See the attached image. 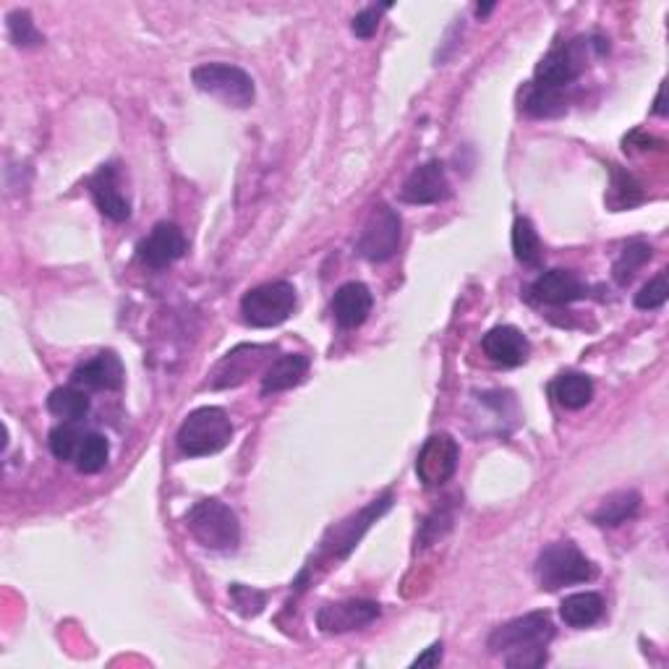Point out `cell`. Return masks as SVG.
<instances>
[{
	"label": "cell",
	"mask_w": 669,
	"mask_h": 669,
	"mask_svg": "<svg viewBox=\"0 0 669 669\" xmlns=\"http://www.w3.org/2000/svg\"><path fill=\"white\" fill-rule=\"evenodd\" d=\"M400 215L387 204H377L369 220L364 223L362 236L356 241V251L369 262H387L400 246Z\"/></svg>",
	"instance_id": "cell-8"
},
{
	"label": "cell",
	"mask_w": 669,
	"mask_h": 669,
	"mask_svg": "<svg viewBox=\"0 0 669 669\" xmlns=\"http://www.w3.org/2000/svg\"><path fill=\"white\" fill-rule=\"evenodd\" d=\"M586 47L589 37H579L568 42V45L562 42V45L552 47L537 66L531 87L554 91V95H565V89L579 79L583 68H586Z\"/></svg>",
	"instance_id": "cell-7"
},
{
	"label": "cell",
	"mask_w": 669,
	"mask_h": 669,
	"mask_svg": "<svg viewBox=\"0 0 669 669\" xmlns=\"http://www.w3.org/2000/svg\"><path fill=\"white\" fill-rule=\"evenodd\" d=\"M137 251L142 265L152 267V270H163V267L179 262L186 253V238H183L179 225L158 223L150 230V236L142 238Z\"/></svg>",
	"instance_id": "cell-13"
},
{
	"label": "cell",
	"mask_w": 669,
	"mask_h": 669,
	"mask_svg": "<svg viewBox=\"0 0 669 669\" xmlns=\"http://www.w3.org/2000/svg\"><path fill=\"white\" fill-rule=\"evenodd\" d=\"M492 9H495V6H478L476 13H478V17H487V13H489Z\"/></svg>",
	"instance_id": "cell-36"
},
{
	"label": "cell",
	"mask_w": 669,
	"mask_h": 669,
	"mask_svg": "<svg viewBox=\"0 0 669 669\" xmlns=\"http://www.w3.org/2000/svg\"><path fill=\"white\" fill-rule=\"evenodd\" d=\"M47 411L63 421H76V424H79L89 413L87 390H82V387L76 385L58 387V390H53L51 398H47Z\"/></svg>",
	"instance_id": "cell-25"
},
{
	"label": "cell",
	"mask_w": 669,
	"mask_h": 669,
	"mask_svg": "<svg viewBox=\"0 0 669 669\" xmlns=\"http://www.w3.org/2000/svg\"><path fill=\"white\" fill-rule=\"evenodd\" d=\"M669 299V288H667V270H661L657 278L649 280L640 291L636 293V306L644 309V312H654V309H661Z\"/></svg>",
	"instance_id": "cell-32"
},
{
	"label": "cell",
	"mask_w": 669,
	"mask_h": 669,
	"mask_svg": "<svg viewBox=\"0 0 669 669\" xmlns=\"http://www.w3.org/2000/svg\"><path fill=\"white\" fill-rule=\"evenodd\" d=\"M400 199L406 204H440L450 199V181L445 165L440 160L421 165L408 175L403 188H400Z\"/></svg>",
	"instance_id": "cell-14"
},
{
	"label": "cell",
	"mask_w": 669,
	"mask_h": 669,
	"mask_svg": "<svg viewBox=\"0 0 669 669\" xmlns=\"http://www.w3.org/2000/svg\"><path fill=\"white\" fill-rule=\"evenodd\" d=\"M89 192L91 199L97 204V209H100L108 220L123 223L131 217V202L126 199V194L118 188L116 165H102L95 179L89 181Z\"/></svg>",
	"instance_id": "cell-18"
},
{
	"label": "cell",
	"mask_w": 669,
	"mask_h": 669,
	"mask_svg": "<svg viewBox=\"0 0 669 669\" xmlns=\"http://www.w3.org/2000/svg\"><path fill=\"white\" fill-rule=\"evenodd\" d=\"M638 510H640V495H638V492H633V489L615 492V495L604 497L602 503H598L591 520H594V524L602 526V528H615V526H623L625 520H630Z\"/></svg>",
	"instance_id": "cell-23"
},
{
	"label": "cell",
	"mask_w": 669,
	"mask_h": 669,
	"mask_svg": "<svg viewBox=\"0 0 669 669\" xmlns=\"http://www.w3.org/2000/svg\"><path fill=\"white\" fill-rule=\"evenodd\" d=\"M84 434L79 427H76V421H63L51 432V440H47V445H51V453L58 457L63 463H74L76 453H79Z\"/></svg>",
	"instance_id": "cell-29"
},
{
	"label": "cell",
	"mask_w": 669,
	"mask_h": 669,
	"mask_svg": "<svg viewBox=\"0 0 669 669\" xmlns=\"http://www.w3.org/2000/svg\"><path fill=\"white\" fill-rule=\"evenodd\" d=\"M654 112H657V116H667V108H665V84H661L659 91H657V100H654Z\"/></svg>",
	"instance_id": "cell-35"
},
{
	"label": "cell",
	"mask_w": 669,
	"mask_h": 669,
	"mask_svg": "<svg viewBox=\"0 0 669 669\" xmlns=\"http://www.w3.org/2000/svg\"><path fill=\"white\" fill-rule=\"evenodd\" d=\"M554 638L552 617L547 612H528L492 630L487 649L503 657L510 669H537L547 665V646Z\"/></svg>",
	"instance_id": "cell-1"
},
{
	"label": "cell",
	"mask_w": 669,
	"mask_h": 669,
	"mask_svg": "<svg viewBox=\"0 0 669 669\" xmlns=\"http://www.w3.org/2000/svg\"><path fill=\"white\" fill-rule=\"evenodd\" d=\"M382 615L377 602H366V598H348V602L325 604L316 612V628L327 636H341V633L362 630L371 625Z\"/></svg>",
	"instance_id": "cell-11"
},
{
	"label": "cell",
	"mask_w": 669,
	"mask_h": 669,
	"mask_svg": "<svg viewBox=\"0 0 669 669\" xmlns=\"http://www.w3.org/2000/svg\"><path fill=\"white\" fill-rule=\"evenodd\" d=\"M371 304H375V299H371V291L364 283H345L335 291L333 299V316L335 322L345 330L364 325L366 316L371 314Z\"/></svg>",
	"instance_id": "cell-19"
},
{
	"label": "cell",
	"mask_w": 669,
	"mask_h": 669,
	"mask_svg": "<svg viewBox=\"0 0 669 669\" xmlns=\"http://www.w3.org/2000/svg\"><path fill=\"white\" fill-rule=\"evenodd\" d=\"M461 461V447L450 434H432L419 450L417 457V476L424 487H442L450 482Z\"/></svg>",
	"instance_id": "cell-10"
},
{
	"label": "cell",
	"mask_w": 669,
	"mask_h": 669,
	"mask_svg": "<svg viewBox=\"0 0 669 669\" xmlns=\"http://www.w3.org/2000/svg\"><path fill=\"white\" fill-rule=\"evenodd\" d=\"M390 9V6H369V9L358 11L354 21H350V30H354L356 37L362 40H369L371 34H375L379 30V21H382V13Z\"/></svg>",
	"instance_id": "cell-33"
},
{
	"label": "cell",
	"mask_w": 669,
	"mask_h": 669,
	"mask_svg": "<svg viewBox=\"0 0 669 669\" xmlns=\"http://www.w3.org/2000/svg\"><path fill=\"white\" fill-rule=\"evenodd\" d=\"M512 253L526 267H539L541 262L539 234L528 217H518L516 225H512Z\"/></svg>",
	"instance_id": "cell-26"
},
{
	"label": "cell",
	"mask_w": 669,
	"mask_h": 669,
	"mask_svg": "<svg viewBox=\"0 0 669 669\" xmlns=\"http://www.w3.org/2000/svg\"><path fill=\"white\" fill-rule=\"evenodd\" d=\"M589 295V285L573 270L541 272L531 285V299L547 306H568Z\"/></svg>",
	"instance_id": "cell-12"
},
{
	"label": "cell",
	"mask_w": 669,
	"mask_h": 669,
	"mask_svg": "<svg viewBox=\"0 0 669 669\" xmlns=\"http://www.w3.org/2000/svg\"><path fill=\"white\" fill-rule=\"evenodd\" d=\"M651 253H654V249H651L649 244H644V241H636V244L625 246V249L619 251L615 267H612L617 285H628L630 280L636 278V272L640 270V267L649 262Z\"/></svg>",
	"instance_id": "cell-28"
},
{
	"label": "cell",
	"mask_w": 669,
	"mask_h": 669,
	"mask_svg": "<svg viewBox=\"0 0 669 669\" xmlns=\"http://www.w3.org/2000/svg\"><path fill=\"white\" fill-rule=\"evenodd\" d=\"M186 528L196 544L213 552H230L241 541V524L238 516L220 499H199L186 512Z\"/></svg>",
	"instance_id": "cell-3"
},
{
	"label": "cell",
	"mask_w": 669,
	"mask_h": 669,
	"mask_svg": "<svg viewBox=\"0 0 669 669\" xmlns=\"http://www.w3.org/2000/svg\"><path fill=\"white\" fill-rule=\"evenodd\" d=\"M234 440V424L228 413L217 406H204L188 413L175 434V445L186 457L215 455L230 445Z\"/></svg>",
	"instance_id": "cell-2"
},
{
	"label": "cell",
	"mask_w": 669,
	"mask_h": 669,
	"mask_svg": "<svg viewBox=\"0 0 669 669\" xmlns=\"http://www.w3.org/2000/svg\"><path fill=\"white\" fill-rule=\"evenodd\" d=\"M309 366H312V362L304 354H285L274 358L262 377V392L272 396V392H283L301 385L309 375Z\"/></svg>",
	"instance_id": "cell-20"
},
{
	"label": "cell",
	"mask_w": 669,
	"mask_h": 669,
	"mask_svg": "<svg viewBox=\"0 0 669 669\" xmlns=\"http://www.w3.org/2000/svg\"><path fill=\"white\" fill-rule=\"evenodd\" d=\"M230 604H234V609L241 617H257L259 612L265 609L267 596L262 591L244 586V583H234V586H230Z\"/></svg>",
	"instance_id": "cell-31"
},
{
	"label": "cell",
	"mask_w": 669,
	"mask_h": 669,
	"mask_svg": "<svg viewBox=\"0 0 669 669\" xmlns=\"http://www.w3.org/2000/svg\"><path fill=\"white\" fill-rule=\"evenodd\" d=\"M9 34L17 47H40L45 37L34 26L30 11H13L9 17Z\"/></svg>",
	"instance_id": "cell-30"
},
{
	"label": "cell",
	"mask_w": 669,
	"mask_h": 669,
	"mask_svg": "<svg viewBox=\"0 0 669 669\" xmlns=\"http://www.w3.org/2000/svg\"><path fill=\"white\" fill-rule=\"evenodd\" d=\"M482 348H484V354H487L489 362L497 366H520V364H526L528 354H531L528 337L512 325L489 330V333L484 335Z\"/></svg>",
	"instance_id": "cell-17"
},
{
	"label": "cell",
	"mask_w": 669,
	"mask_h": 669,
	"mask_svg": "<svg viewBox=\"0 0 669 669\" xmlns=\"http://www.w3.org/2000/svg\"><path fill=\"white\" fill-rule=\"evenodd\" d=\"M295 309V288L288 280H272L251 288L241 299L244 322L251 327H278L283 325Z\"/></svg>",
	"instance_id": "cell-6"
},
{
	"label": "cell",
	"mask_w": 669,
	"mask_h": 669,
	"mask_svg": "<svg viewBox=\"0 0 669 669\" xmlns=\"http://www.w3.org/2000/svg\"><path fill=\"white\" fill-rule=\"evenodd\" d=\"M390 507H392V495L387 492L385 497H379L371 505H366L364 510L356 512V516H350L348 520H343V524H337L333 531L327 533V539L322 541V554H327V558H335V560L348 558L350 549L362 541L366 528L375 524V520L382 518Z\"/></svg>",
	"instance_id": "cell-9"
},
{
	"label": "cell",
	"mask_w": 669,
	"mask_h": 669,
	"mask_svg": "<svg viewBox=\"0 0 669 669\" xmlns=\"http://www.w3.org/2000/svg\"><path fill=\"white\" fill-rule=\"evenodd\" d=\"M126 379V369L112 350H105V354L95 356L91 362L82 364L79 369L72 375V385L82 387L87 392H110V390H121Z\"/></svg>",
	"instance_id": "cell-15"
},
{
	"label": "cell",
	"mask_w": 669,
	"mask_h": 669,
	"mask_svg": "<svg viewBox=\"0 0 669 669\" xmlns=\"http://www.w3.org/2000/svg\"><path fill=\"white\" fill-rule=\"evenodd\" d=\"M644 199H646L644 186H640V183L619 165H609V188L604 202H607L612 213H625V209H633L638 207V204H644Z\"/></svg>",
	"instance_id": "cell-22"
},
{
	"label": "cell",
	"mask_w": 669,
	"mask_h": 669,
	"mask_svg": "<svg viewBox=\"0 0 669 669\" xmlns=\"http://www.w3.org/2000/svg\"><path fill=\"white\" fill-rule=\"evenodd\" d=\"M537 579L544 591H560L575 583L596 579V568L573 541H554L541 549L537 560Z\"/></svg>",
	"instance_id": "cell-4"
},
{
	"label": "cell",
	"mask_w": 669,
	"mask_h": 669,
	"mask_svg": "<svg viewBox=\"0 0 669 669\" xmlns=\"http://www.w3.org/2000/svg\"><path fill=\"white\" fill-rule=\"evenodd\" d=\"M108 457H110L108 440H105L102 434L89 432V434H84L74 466L79 468V474H100V471L108 466Z\"/></svg>",
	"instance_id": "cell-27"
},
{
	"label": "cell",
	"mask_w": 669,
	"mask_h": 669,
	"mask_svg": "<svg viewBox=\"0 0 669 669\" xmlns=\"http://www.w3.org/2000/svg\"><path fill=\"white\" fill-rule=\"evenodd\" d=\"M442 661V644H432L421 657L413 659V667H436Z\"/></svg>",
	"instance_id": "cell-34"
},
{
	"label": "cell",
	"mask_w": 669,
	"mask_h": 669,
	"mask_svg": "<svg viewBox=\"0 0 669 669\" xmlns=\"http://www.w3.org/2000/svg\"><path fill=\"white\" fill-rule=\"evenodd\" d=\"M549 390H552V398L558 400L562 408H568V411H579V408L589 406L591 398H594V382H591V377L581 375V371L560 375Z\"/></svg>",
	"instance_id": "cell-24"
},
{
	"label": "cell",
	"mask_w": 669,
	"mask_h": 669,
	"mask_svg": "<svg viewBox=\"0 0 669 669\" xmlns=\"http://www.w3.org/2000/svg\"><path fill=\"white\" fill-rule=\"evenodd\" d=\"M192 82L196 89L228 105V108L244 110L257 100L253 79L234 63H202L192 72Z\"/></svg>",
	"instance_id": "cell-5"
},
{
	"label": "cell",
	"mask_w": 669,
	"mask_h": 669,
	"mask_svg": "<svg viewBox=\"0 0 669 669\" xmlns=\"http://www.w3.org/2000/svg\"><path fill=\"white\" fill-rule=\"evenodd\" d=\"M272 345H238L230 350L213 371V387H236L241 385L251 371H257L265 364V358L272 354Z\"/></svg>",
	"instance_id": "cell-16"
},
{
	"label": "cell",
	"mask_w": 669,
	"mask_h": 669,
	"mask_svg": "<svg viewBox=\"0 0 669 669\" xmlns=\"http://www.w3.org/2000/svg\"><path fill=\"white\" fill-rule=\"evenodd\" d=\"M604 615V598L594 591H581V594H570L562 598L560 617L565 619L570 628H591Z\"/></svg>",
	"instance_id": "cell-21"
}]
</instances>
